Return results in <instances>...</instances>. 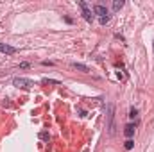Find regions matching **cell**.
<instances>
[{
  "instance_id": "8fae6325",
  "label": "cell",
  "mask_w": 154,
  "mask_h": 152,
  "mask_svg": "<svg viewBox=\"0 0 154 152\" xmlns=\"http://www.w3.org/2000/svg\"><path fill=\"white\" fill-rule=\"evenodd\" d=\"M43 84H57V81H54V79H43Z\"/></svg>"
},
{
  "instance_id": "30bf717a",
  "label": "cell",
  "mask_w": 154,
  "mask_h": 152,
  "mask_svg": "<svg viewBox=\"0 0 154 152\" xmlns=\"http://www.w3.org/2000/svg\"><path fill=\"white\" fill-rule=\"evenodd\" d=\"M129 116H131V118H136V116H138V109H134V108H133V109L129 111Z\"/></svg>"
},
{
  "instance_id": "5bb4252c",
  "label": "cell",
  "mask_w": 154,
  "mask_h": 152,
  "mask_svg": "<svg viewBox=\"0 0 154 152\" xmlns=\"http://www.w3.org/2000/svg\"><path fill=\"white\" fill-rule=\"evenodd\" d=\"M152 50H154V41H152Z\"/></svg>"
},
{
  "instance_id": "277c9868",
  "label": "cell",
  "mask_w": 154,
  "mask_h": 152,
  "mask_svg": "<svg viewBox=\"0 0 154 152\" xmlns=\"http://www.w3.org/2000/svg\"><path fill=\"white\" fill-rule=\"evenodd\" d=\"M0 52H2V54H9V56H13V54H16V48L11 47V45H7V43H2V41H0Z\"/></svg>"
},
{
  "instance_id": "9c48e42d",
  "label": "cell",
  "mask_w": 154,
  "mask_h": 152,
  "mask_svg": "<svg viewBox=\"0 0 154 152\" xmlns=\"http://www.w3.org/2000/svg\"><path fill=\"white\" fill-rule=\"evenodd\" d=\"M124 147H125V150H131V149H133V147H134V141H133V140H127V141H125V145H124Z\"/></svg>"
},
{
  "instance_id": "4fadbf2b",
  "label": "cell",
  "mask_w": 154,
  "mask_h": 152,
  "mask_svg": "<svg viewBox=\"0 0 154 152\" xmlns=\"http://www.w3.org/2000/svg\"><path fill=\"white\" fill-rule=\"evenodd\" d=\"M39 138H41V140H48V138H50V136H48V134H47V132H41V134H39Z\"/></svg>"
},
{
  "instance_id": "ba28073f",
  "label": "cell",
  "mask_w": 154,
  "mask_h": 152,
  "mask_svg": "<svg viewBox=\"0 0 154 152\" xmlns=\"http://www.w3.org/2000/svg\"><path fill=\"white\" fill-rule=\"evenodd\" d=\"M124 7V0H115L113 2V11H120Z\"/></svg>"
},
{
  "instance_id": "3957f363",
  "label": "cell",
  "mask_w": 154,
  "mask_h": 152,
  "mask_svg": "<svg viewBox=\"0 0 154 152\" xmlns=\"http://www.w3.org/2000/svg\"><path fill=\"white\" fill-rule=\"evenodd\" d=\"M93 11H95V14H97L99 18H104V16H109V14H108V9H106V7H104L102 4H97V5L93 7Z\"/></svg>"
},
{
  "instance_id": "6da1fadb",
  "label": "cell",
  "mask_w": 154,
  "mask_h": 152,
  "mask_svg": "<svg viewBox=\"0 0 154 152\" xmlns=\"http://www.w3.org/2000/svg\"><path fill=\"white\" fill-rule=\"evenodd\" d=\"M13 84H14L16 88H22V90H31V88L34 86V82H32L31 79H25V77H16V79L13 81Z\"/></svg>"
},
{
  "instance_id": "5b68a950",
  "label": "cell",
  "mask_w": 154,
  "mask_h": 152,
  "mask_svg": "<svg viewBox=\"0 0 154 152\" xmlns=\"http://www.w3.org/2000/svg\"><path fill=\"white\" fill-rule=\"evenodd\" d=\"M113 111H115V108H113V104H109L108 106V125H109V132H113Z\"/></svg>"
},
{
  "instance_id": "8992f818",
  "label": "cell",
  "mask_w": 154,
  "mask_h": 152,
  "mask_svg": "<svg viewBox=\"0 0 154 152\" xmlns=\"http://www.w3.org/2000/svg\"><path fill=\"white\" fill-rule=\"evenodd\" d=\"M124 134H125V136H127V138L131 140V138L134 136V125H133V123L125 125V129H124Z\"/></svg>"
},
{
  "instance_id": "7a4b0ae2",
  "label": "cell",
  "mask_w": 154,
  "mask_h": 152,
  "mask_svg": "<svg viewBox=\"0 0 154 152\" xmlns=\"http://www.w3.org/2000/svg\"><path fill=\"white\" fill-rule=\"evenodd\" d=\"M79 7H81V11H82V18H84L86 22H91V20H93V14H91L88 4H86V2H79Z\"/></svg>"
},
{
  "instance_id": "52a82bcc",
  "label": "cell",
  "mask_w": 154,
  "mask_h": 152,
  "mask_svg": "<svg viewBox=\"0 0 154 152\" xmlns=\"http://www.w3.org/2000/svg\"><path fill=\"white\" fill-rule=\"evenodd\" d=\"M72 68H75V70L82 72V74H88V72H90V68H88L86 65H81V63H72Z\"/></svg>"
},
{
  "instance_id": "7c38bea8",
  "label": "cell",
  "mask_w": 154,
  "mask_h": 152,
  "mask_svg": "<svg viewBox=\"0 0 154 152\" xmlns=\"http://www.w3.org/2000/svg\"><path fill=\"white\" fill-rule=\"evenodd\" d=\"M99 22H100L102 25H106V23L109 22V16H104V18H99Z\"/></svg>"
}]
</instances>
